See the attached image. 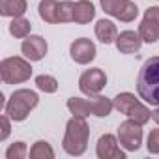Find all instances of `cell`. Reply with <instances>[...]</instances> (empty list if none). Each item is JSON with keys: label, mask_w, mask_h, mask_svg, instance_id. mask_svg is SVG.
I'll return each mask as SVG.
<instances>
[{"label": "cell", "mask_w": 159, "mask_h": 159, "mask_svg": "<svg viewBox=\"0 0 159 159\" xmlns=\"http://www.w3.org/2000/svg\"><path fill=\"white\" fill-rule=\"evenodd\" d=\"M137 92L148 105L159 107V56L148 58L137 77Z\"/></svg>", "instance_id": "1"}, {"label": "cell", "mask_w": 159, "mask_h": 159, "mask_svg": "<svg viewBox=\"0 0 159 159\" xmlns=\"http://www.w3.org/2000/svg\"><path fill=\"white\" fill-rule=\"evenodd\" d=\"M88 137H90V129L86 120L83 116H73L66 125L62 148L69 155H83L88 146Z\"/></svg>", "instance_id": "2"}, {"label": "cell", "mask_w": 159, "mask_h": 159, "mask_svg": "<svg viewBox=\"0 0 159 159\" xmlns=\"http://www.w3.org/2000/svg\"><path fill=\"white\" fill-rule=\"evenodd\" d=\"M38 101H39V98H38L36 92L26 90V88L15 90L11 94V98L8 99V103H6V109H4L6 112L4 114H8L13 122H23V120L28 118L30 111L38 105Z\"/></svg>", "instance_id": "3"}, {"label": "cell", "mask_w": 159, "mask_h": 159, "mask_svg": "<svg viewBox=\"0 0 159 159\" xmlns=\"http://www.w3.org/2000/svg\"><path fill=\"white\" fill-rule=\"evenodd\" d=\"M0 75L6 84H19L30 79L32 66L21 56H10L0 62Z\"/></svg>", "instance_id": "4"}, {"label": "cell", "mask_w": 159, "mask_h": 159, "mask_svg": "<svg viewBox=\"0 0 159 159\" xmlns=\"http://www.w3.org/2000/svg\"><path fill=\"white\" fill-rule=\"evenodd\" d=\"M114 107L122 112V114H125L127 118H131V120H135V122H139V124H146V122H150V118H152V112L133 96V94H129V92H122V94H118L116 98H114Z\"/></svg>", "instance_id": "5"}, {"label": "cell", "mask_w": 159, "mask_h": 159, "mask_svg": "<svg viewBox=\"0 0 159 159\" xmlns=\"http://www.w3.org/2000/svg\"><path fill=\"white\" fill-rule=\"evenodd\" d=\"M101 8L105 13L122 23H131L139 15V8L131 0H101Z\"/></svg>", "instance_id": "6"}, {"label": "cell", "mask_w": 159, "mask_h": 159, "mask_svg": "<svg viewBox=\"0 0 159 159\" xmlns=\"http://www.w3.org/2000/svg\"><path fill=\"white\" fill-rule=\"evenodd\" d=\"M118 140L129 152L139 150L140 142H142V124H139V122H135L131 118L122 122L120 127H118Z\"/></svg>", "instance_id": "7"}, {"label": "cell", "mask_w": 159, "mask_h": 159, "mask_svg": "<svg viewBox=\"0 0 159 159\" xmlns=\"http://www.w3.org/2000/svg\"><path fill=\"white\" fill-rule=\"evenodd\" d=\"M107 84V75L103 69L94 67V69H86L81 79H79V88L86 96H98Z\"/></svg>", "instance_id": "8"}, {"label": "cell", "mask_w": 159, "mask_h": 159, "mask_svg": "<svg viewBox=\"0 0 159 159\" xmlns=\"http://www.w3.org/2000/svg\"><path fill=\"white\" fill-rule=\"evenodd\" d=\"M139 34L146 43H155L159 39V8L157 6H152L144 11V19L139 25Z\"/></svg>", "instance_id": "9"}, {"label": "cell", "mask_w": 159, "mask_h": 159, "mask_svg": "<svg viewBox=\"0 0 159 159\" xmlns=\"http://www.w3.org/2000/svg\"><path fill=\"white\" fill-rule=\"evenodd\" d=\"M69 54L77 64H90L96 58V45L88 38H79L71 43Z\"/></svg>", "instance_id": "10"}, {"label": "cell", "mask_w": 159, "mask_h": 159, "mask_svg": "<svg viewBox=\"0 0 159 159\" xmlns=\"http://www.w3.org/2000/svg\"><path fill=\"white\" fill-rule=\"evenodd\" d=\"M21 51L30 62H38L47 54V41L41 36H26L21 45Z\"/></svg>", "instance_id": "11"}, {"label": "cell", "mask_w": 159, "mask_h": 159, "mask_svg": "<svg viewBox=\"0 0 159 159\" xmlns=\"http://www.w3.org/2000/svg\"><path fill=\"white\" fill-rule=\"evenodd\" d=\"M98 157L99 159H125V153L120 150L114 135H103L98 140Z\"/></svg>", "instance_id": "12"}, {"label": "cell", "mask_w": 159, "mask_h": 159, "mask_svg": "<svg viewBox=\"0 0 159 159\" xmlns=\"http://www.w3.org/2000/svg\"><path fill=\"white\" fill-rule=\"evenodd\" d=\"M142 45V38L139 32H133V30H125V32H120L118 38H116V49L124 54H133V52H139Z\"/></svg>", "instance_id": "13"}, {"label": "cell", "mask_w": 159, "mask_h": 159, "mask_svg": "<svg viewBox=\"0 0 159 159\" xmlns=\"http://www.w3.org/2000/svg\"><path fill=\"white\" fill-rule=\"evenodd\" d=\"M94 17H96V8H94L92 2H88V0H79V2H75L73 21L77 25H88Z\"/></svg>", "instance_id": "14"}, {"label": "cell", "mask_w": 159, "mask_h": 159, "mask_svg": "<svg viewBox=\"0 0 159 159\" xmlns=\"http://www.w3.org/2000/svg\"><path fill=\"white\" fill-rule=\"evenodd\" d=\"M96 38H98L101 43H105V45L116 41L118 30H116L114 23H111V21H107V19L98 21V25H96Z\"/></svg>", "instance_id": "15"}, {"label": "cell", "mask_w": 159, "mask_h": 159, "mask_svg": "<svg viewBox=\"0 0 159 159\" xmlns=\"http://www.w3.org/2000/svg\"><path fill=\"white\" fill-rule=\"evenodd\" d=\"M26 11V0H0L2 17H23Z\"/></svg>", "instance_id": "16"}, {"label": "cell", "mask_w": 159, "mask_h": 159, "mask_svg": "<svg viewBox=\"0 0 159 159\" xmlns=\"http://www.w3.org/2000/svg\"><path fill=\"white\" fill-rule=\"evenodd\" d=\"M58 6H60L58 0H41L38 8L39 17L45 23H58Z\"/></svg>", "instance_id": "17"}, {"label": "cell", "mask_w": 159, "mask_h": 159, "mask_svg": "<svg viewBox=\"0 0 159 159\" xmlns=\"http://www.w3.org/2000/svg\"><path fill=\"white\" fill-rule=\"evenodd\" d=\"M67 109L73 116H90L92 114V107H90V99H83V98H69L67 99Z\"/></svg>", "instance_id": "18"}, {"label": "cell", "mask_w": 159, "mask_h": 159, "mask_svg": "<svg viewBox=\"0 0 159 159\" xmlns=\"http://www.w3.org/2000/svg\"><path fill=\"white\" fill-rule=\"evenodd\" d=\"M90 107H92V114L94 116H99V118H105L111 114L114 103L107 98H101V96H94L90 98Z\"/></svg>", "instance_id": "19"}, {"label": "cell", "mask_w": 159, "mask_h": 159, "mask_svg": "<svg viewBox=\"0 0 159 159\" xmlns=\"http://www.w3.org/2000/svg\"><path fill=\"white\" fill-rule=\"evenodd\" d=\"M30 28L32 25L25 17H13V21L10 23V34L15 38H26L30 34Z\"/></svg>", "instance_id": "20"}, {"label": "cell", "mask_w": 159, "mask_h": 159, "mask_svg": "<svg viewBox=\"0 0 159 159\" xmlns=\"http://www.w3.org/2000/svg\"><path fill=\"white\" fill-rule=\"evenodd\" d=\"M52 157H54V152L51 144L45 140H38L30 150V159H52Z\"/></svg>", "instance_id": "21"}, {"label": "cell", "mask_w": 159, "mask_h": 159, "mask_svg": "<svg viewBox=\"0 0 159 159\" xmlns=\"http://www.w3.org/2000/svg\"><path fill=\"white\" fill-rule=\"evenodd\" d=\"M36 86L45 94H52V92L58 90V81L51 75H38L36 77Z\"/></svg>", "instance_id": "22"}, {"label": "cell", "mask_w": 159, "mask_h": 159, "mask_svg": "<svg viewBox=\"0 0 159 159\" xmlns=\"http://www.w3.org/2000/svg\"><path fill=\"white\" fill-rule=\"evenodd\" d=\"M75 15V2L71 0H64L58 6V23H73Z\"/></svg>", "instance_id": "23"}, {"label": "cell", "mask_w": 159, "mask_h": 159, "mask_svg": "<svg viewBox=\"0 0 159 159\" xmlns=\"http://www.w3.org/2000/svg\"><path fill=\"white\" fill-rule=\"evenodd\" d=\"M8 159H25L26 157V144L25 142H13L8 152H6Z\"/></svg>", "instance_id": "24"}, {"label": "cell", "mask_w": 159, "mask_h": 159, "mask_svg": "<svg viewBox=\"0 0 159 159\" xmlns=\"http://www.w3.org/2000/svg\"><path fill=\"white\" fill-rule=\"evenodd\" d=\"M146 148H148L150 153H159V129L150 131V135H148V142H146Z\"/></svg>", "instance_id": "25"}, {"label": "cell", "mask_w": 159, "mask_h": 159, "mask_svg": "<svg viewBox=\"0 0 159 159\" xmlns=\"http://www.w3.org/2000/svg\"><path fill=\"white\" fill-rule=\"evenodd\" d=\"M10 116L8 114H4L2 118H0V125H2V133H0V140H6L8 139V135H10V131H11V127H10Z\"/></svg>", "instance_id": "26"}, {"label": "cell", "mask_w": 159, "mask_h": 159, "mask_svg": "<svg viewBox=\"0 0 159 159\" xmlns=\"http://www.w3.org/2000/svg\"><path fill=\"white\" fill-rule=\"evenodd\" d=\"M152 120H153V122L159 125V109H155V111L152 112Z\"/></svg>", "instance_id": "27"}]
</instances>
